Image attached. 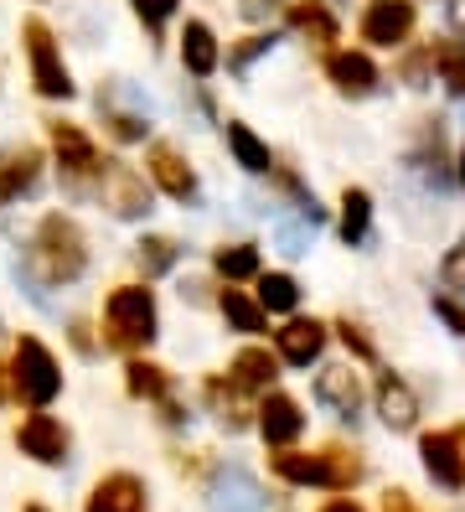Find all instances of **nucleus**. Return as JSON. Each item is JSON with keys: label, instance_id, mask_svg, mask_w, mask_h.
<instances>
[{"label": "nucleus", "instance_id": "obj_39", "mask_svg": "<svg viewBox=\"0 0 465 512\" xmlns=\"http://www.w3.org/2000/svg\"><path fill=\"white\" fill-rule=\"evenodd\" d=\"M383 512H419V507L409 502V492H388L383 497Z\"/></svg>", "mask_w": 465, "mask_h": 512}, {"label": "nucleus", "instance_id": "obj_6", "mask_svg": "<svg viewBox=\"0 0 465 512\" xmlns=\"http://www.w3.org/2000/svg\"><path fill=\"white\" fill-rule=\"evenodd\" d=\"M419 456H424V471L440 481V487H450V492L465 487V425L429 430L419 440Z\"/></svg>", "mask_w": 465, "mask_h": 512}, {"label": "nucleus", "instance_id": "obj_24", "mask_svg": "<svg viewBox=\"0 0 465 512\" xmlns=\"http://www.w3.org/2000/svg\"><path fill=\"white\" fill-rule=\"evenodd\" d=\"M135 259H140V269H145V280H155V275H171L176 269V259H181V249H176V238H140L135 244Z\"/></svg>", "mask_w": 465, "mask_h": 512}, {"label": "nucleus", "instance_id": "obj_3", "mask_svg": "<svg viewBox=\"0 0 465 512\" xmlns=\"http://www.w3.org/2000/svg\"><path fill=\"white\" fill-rule=\"evenodd\" d=\"M104 342L114 352H135L155 342V295L145 285H124L104 306Z\"/></svg>", "mask_w": 465, "mask_h": 512}, {"label": "nucleus", "instance_id": "obj_18", "mask_svg": "<svg viewBox=\"0 0 465 512\" xmlns=\"http://www.w3.org/2000/svg\"><path fill=\"white\" fill-rule=\"evenodd\" d=\"M378 414H383L388 430H414V419H419L414 388L403 378H393V373H383V383H378Z\"/></svg>", "mask_w": 465, "mask_h": 512}, {"label": "nucleus", "instance_id": "obj_37", "mask_svg": "<svg viewBox=\"0 0 465 512\" xmlns=\"http://www.w3.org/2000/svg\"><path fill=\"white\" fill-rule=\"evenodd\" d=\"M135 11H140V16L150 21V26H161V21H166V16L176 11V0H135Z\"/></svg>", "mask_w": 465, "mask_h": 512}, {"label": "nucleus", "instance_id": "obj_35", "mask_svg": "<svg viewBox=\"0 0 465 512\" xmlns=\"http://www.w3.org/2000/svg\"><path fill=\"white\" fill-rule=\"evenodd\" d=\"M434 316H440L450 331H460V337H465V306H455L450 295H440V300H434Z\"/></svg>", "mask_w": 465, "mask_h": 512}, {"label": "nucleus", "instance_id": "obj_29", "mask_svg": "<svg viewBox=\"0 0 465 512\" xmlns=\"http://www.w3.org/2000/svg\"><path fill=\"white\" fill-rule=\"evenodd\" d=\"M290 26H295L300 37L321 42V47H326V42H336V21L316 6V0H310V6H295V11H290Z\"/></svg>", "mask_w": 465, "mask_h": 512}, {"label": "nucleus", "instance_id": "obj_23", "mask_svg": "<svg viewBox=\"0 0 465 512\" xmlns=\"http://www.w3.org/2000/svg\"><path fill=\"white\" fill-rule=\"evenodd\" d=\"M367 223H372V197L362 187H347L341 192V238H347V244H362Z\"/></svg>", "mask_w": 465, "mask_h": 512}, {"label": "nucleus", "instance_id": "obj_10", "mask_svg": "<svg viewBox=\"0 0 465 512\" xmlns=\"http://www.w3.org/2000/svg\"><path fill=\"white\" fill-rule=\"evenodd\" d=\"M300 430H305V414H300V404L290 399V394H264V404H259V435L269 440V445H295L300 440Z\"/></svg>", "mask_w": 465, "mask_h": 512}, {"label": "nucleus", "instance_id": "obj_21", "mask_svg": "<svg viewBox=\"0 0 465 512\" xmlns=\"http://www.w3.org/2000/svg\"><path fill=\"white\" fill-rule=\"evenodd\" d=\"M31 182H37V150L21 145L0 161V202H16L21 192H31Z\"/></svg>", "mask_w": 465, "mask_h": 512}, {"label": "nucleus", "instance_id": "obj_26", "mask_svg": "<svg viewBox=\"0 0 465 512\" xmlns=\"http://www.w3.org/2000/svg\"><path fill=\"white\" fill-rule=\"evenodd\" d=\"M212 264H217V275H223V280H254V275H259V249H254V244L217 249Z\"/></svg>", "mask_w": 465, "mask_h": 512}, {"label": "nucleus", "instance_id": "obj_7", "mask_svg": "<svg viewBox=\"0 0 465 512\" xmlns=\"http://www.w3.org/2000/svg\"><path fill=\"white\" fill-rule=\"evenodd\" d=\"M414 32V0H372L362 16V42L372 47H398Z\"/></svg>", "mask_w": 465, "mask_h": 512}, {"label": "nucleus", "instance_id": "obj_8", "mask_svg": "<svg viewBox=\"0 0 465 512\" xmlns=\"http://www.w3.org/2000/svg\"><path fill=\"white\" fill-rule=\"evenodd\" d=\"M104 202H109L114 218H145V213H150V187H145V176L130 171V166L104 161Z\"/></svg>", "mask_w": 465, "mask_h": 512}, {"label": "nucleus", "instance_id": "obj_27", "mask_svg": "<svg viewBox=\"0 0 465 512\" xmlns=\"http://www.w3.org/2000/svg\"><path fill=\"white\" fill-rule=\"evenodd\" d=\"M124 383H130V394L135 399H166V388H171V378H166V368H155V363H135L124 368Z\"/></svg>", "mask_w": 465, "mask_h": 512}, {"label": "nucleus", "instance_id": "obj_19", "mask_svg": "<svg viewBox=\"0 0 465 512\" xmlns=\"http://www.w3.org/2000/svg\"><path fill=\"white\" fill-rule=\"evenodd\" d=\"M321 347H326V326L321 321H290L285 331H279V357L295 363V368H310L321 357Z\"/></svg>", "mask_w": 465, "mask_h": 512}, {"label": "nucleus", "instance_id": "obj_9", "mask_svg": "<svg viewBox=\"0 0 465 512\" xmlns=\"http://www.w3.org/2000/svg\"><path fill=\"white\" fill-rule=\"evenodd\" d=\"M16 445L26 450L31 461H42V466H62V461H68V430H62L52 414H31L26 425L16 430Z\"/></svg>", "mask_w": 465, "mask_h": 512}, {"label": "nucleus", "instance_id": "obj_32", "mask_svg": "<svg viewBox=\"0 0 465 512\" xmlns=\"http://www.w3.org/2000/svg\"><path fill=\"white\" fill-rule=\"evenodd\" d=\"M145 119L140 114H119V109H109V135L114 140H124V145H130V140H145Z\"/></svg>", "mask_w": 465, "mask_h": 512}, {"label": "nucleus", "instance_id": "obj_38", "mask_svg": "<svg viewBox=\"0 0 465 512\" xmlns=\"http://www.w3.org/2000/svg\"><path fill=\"white\" fill-rule=\"evenodd\" d=\"M238 11H243L248 21H264V16L279 11V0H238Z\"/></svg>", "mask_w": 465, "mask_h": 512}, {"label": "nucleus", "instance_id": "obj_15", "mask_svg": "<svg viewBox=\"0 0 465 512\" xmlns=\"http://www.w3.org/2000/svg\"><path fill=\"white\" fill-rule=\"evenodd\" d=\"M83 512H145V487L130 471H114V476H104L99 487H93Z\"/></svg>", "mask_w": 465, "mask_h": 512}, {"label": "nucleus", "instance_id": "obj_17", "mask_svg": "<svg viewBox=\"0 0 465 512\" xmlns=\"http://www.w3.org/2000/svg\"><path fill=\"white\" fill-rule=\"evenodd\" d=\"M181 63L192 78H212L217 63H223V52H217V37H212V26L207 21H186V32H181Z\"/></svg>", "mask_w": 465, "mask_h": 512}, {"label": "nucleus", "instance_id": "obj_12", "mask_svg": "<svg viewBox=\"0 0 465 512\" xmlns=\"http://www.w3.org/2000/svg\"><path fill=\"white\" fill-rule=\"evenodd\" d=\"M212 512H279V507L259 492V481H254V476L228 471V476L212 487Z\"/></svg>", "mask_w": 465, "mask_h": 512}, {"label": "nucleus", "instance_id": "obj_22", "mask_svg": "<svg viewBox=\"0 0 465 512\" xmlns=\"http://www.w3.org/2000/svg\"><path fill=\"white\" fill-rule=\"evenodd\" d=\"M228 150H233V161L243 166V171H274V161H269V145L248 130V125H238V119H228Z\"/></svg>", "mask_w": 465, "mask_h": 512}, {"label": "nucleus", "instance_id": "obj_5", "mask_svg": "<svg viewBox=\"0 0 465 512\" xmlns=\"http://www.w3.org/2000/svg\"><path fill=\"white\" fill-rule=\"evenodd\" d=\"M26 37V63H31V83H37L42 99H73V78L68 68H62V52L47 32V21H26L21 26Z\"/></svg>", "mask_w": 465, "mask_h": 512}, {"label": "nucleus", "instance_id": "obj_28", "mask_svg": "<svg viewBox=\"0 0 465 512\" xmlns=\"http://www.w3.org/2000/svg\"><path fill=\"white\" fill-rule=\"evenodd\" d=\"M217 306H223V316L233 321V331H248V337H254V331H264V306H254L243 290H223V300H217Z\"/></svg>", "mask_w": 465, "mask_h": 512}, {"label": "nucleus", "instance_id": "obj_16", "mask_svg": "<svg viewBox=\"0 0 465 512\" xmlns=\"http://www.w3.org/2000/svg\"><path fill=\"white\" fill-rule=\"evenodd\" d=\"M150 176H155V187H161L166 197H176V202H192L197 197V176H192V166H186L171 145H155L150 150Z\"/></svg>", "mask_w": 465, "mask_h": 512}, {"label": "nucleus", "instance_id": "obj_1", "mask_svg": "<svg viewBox=\"0 0 465 512\" xmlns=\"http://www.w3.org/2000/svg\"><path fill=\"white\" fill-rule=\"evenodd\" d=\"M88 269V238L73 218H42L37 238H31V249H26V275L37 280V285H73L78 275Z\"/></svg>", "mask_w": 465, "mask_h": 512}, {"label": "nucleus", "instance_id": "obj_4", "mask_svg": "<svg viewBox=\"0 0 465 512\" xmlns=\"http://www.w3.org/2000/svg\"><path fill=\"white\" fill-rule=\"evenodd\" d=\"M11 383H16V394H21L31 409H47V404L62 394L57 357H52L37 337H21V342H16V363H11Z\"/></svg>", "mask_w": 465, "mask_h": 512}, {"label": "nucleus", "instance_id": "obj_36", "mask_svg": "<svg viewBox=\"0 0 465 512\" xmlns=\"http://www.w3.org/2000/svg\"><path fill=\"white\" fill-rule=\"evenodd\" d=\"M336 331H341V342H347V347H352V352L362 357V363H372V342L362 337V326H352V321H341Z\"/></svg>", "mask_w": 465, "mask_h": 512}, {"label": "nucleus", "instance_id": "obj_41", "mask_svg": "<svg viewBox=\"0 0 465 512\" xmlns=\"http://www.w3.org/2000/svg\"><path fill=\"white\" fill-rule=\"evenodd\" d=\"M460 182H465V150H460Z\"/></svg>", "mask_w": 465, "mask_h": 512}, {"label": "nucleus", "instance_id": "obj_30", "mask_svg": "<svg viewBox=\"0 0 465 512\" xmlns=\"http://www.w3.org/2000/svg\"><path fill=\"white\" fill-rule=\"evenodd\" d=\"M434 68L445 73L450 94L465 99V47H460V42H440V47H434Z\"/></svg>", "mask_w": 465, "mask_h": 512}, {"label": "nucleus", "instance_id": "obj_2", "mask_svg": "<svg viewBox=\"0 0 465 512\" xmlns=\"http://www.w3.org/2000/svg\"><path fill=\"white\" fill-rule=\"evenodd\" d=\"M274 476L290 481V487H331L347 492L362 481V461L347 450H321V456H305V450H279L274 456Z\"/></svg>", "mask_w": 465, "mask_h": 512}, {"label": "nucleus", "instance_id": "obj_25", "mask_svg": "<svg viewBox=\"0 0 465 512\" xmlns=\"http://www.w3.org/2000/svg\"><path fill=\"white\" fill-rule=\"evenodd\" d=\"M259 306L274 316H290L300 306V285L290 275H259Z\"/></svg>", "mask_w": 465, "mask_h": 512}, {"label": "nucleus", "instance_id": "obj_11", "mask_svg": "<svg viewBox=\"0 0 465 512\" xmlns=\"http://www.w3.org/2000/svg\"><path fill=\"white\" fill-rule=\"evenodd\" d=\"M316 399L326 409H336L341 419H352L362 409V378L347 368V363H336V368H321L316 373Z\"/></svg>", "mask_w": 465, "mask_h": 512}, {"label": "nucleus", "instance_id": "obj_14", "mask_svg": "<svg viewBox=\"0 0 465 512\" xmlns=\"http://www.w3.org/2000/svg\"><path fill=\"white\" fill-rule=\"evenodd\" d=\"M326 73H331V83H336L347 99H367L372 88H378V68H372L367 52H331Z\"/></svg>", "mask_w": 465, "mask_h": 512}, {"label": "nucleus", "instance_id": "obj_31", "mask_svg": "<svg viewBox=\"0 0 465 512\" xmlns=\"http://www.w3.org/2000/svg\"><path fill=\"white\" fill-rule=\"evenodd\" d=\"M310 228H316V223H274L279 249H285V254H305L310 249Z\"/></svg>", "mask_w": 465, "mask_h": 512}, {"label": "nucleus", "instance_id": "obj_33", "mask_svg": "<svg viewBox=\"0 0 465 512\" xmlns=\"http://www.w3.org/2000/svg\"><path fill=\"white\" fill-rule=\"evenodd\" d=\"M269 47H274V37H248L243 47L228 52V68H248V63H254V57H264Z\"/></svg>", "mask_w": 465, "mask_h": 512}, {"label": "nucleus", "instance_id": "obj_40", "mask_svg": "<svg viewBox=\"0 0 465 512\" xmlns=\"http://www.w3.org/2000/svg\"><path fill=\"white\" fill-rule=\"evenodd\" d=\"M321 512H362V507H357V502H352V497H336V502H326V507H321Z\"/></svg>", "mask_w": 465, "mask_h": 512}, {"label": "nucleus", "instance_id": "obj_34", "mask_svg": "<svg viewBox=\"0 0 465 512\" xmlns=\"http://www.w3.org/2000/svg\"><path fill=\"white\" fill-rule=\"evenodd\" d=\"M440 275H445V285H450V290H465V244L445 254V264H440Z\"/></svg>", "mask_w": 465, "mask_h": 512}, {"label": "nucleus", "instance_id": "obj_43", "mask_svg": "<svg viewBox=\"0 0 465 512\" xmlns=\"http://www.w3.org/2000/svg\"><path fill=\"white\" fill-rule=\"evenodd\" d=\"M26 512H47V507H26Z\"/></svg>", "mask_w": 465, "mask_h": 512}, {"label": "nucleus", "instance_id": "obj_20", "mask_svg": "<svg viewBox=\"0 0 465 512\" xmlns=\"http://www.w3.org/2000/svg\"><path fill=\"white\" fill-rule=\"evenodd\" d=\"M274 373H279V363L264 352V347H243L238 357H233V383L238 388H248V394H269V383H274Z\"/></svg>", "mask_w": 465, "mask_h": 512}, {"label": "nucleus", "instance_id": "obj_42", "mask_svg": "<svg viewBox=\"0 0 465 512\" xmlns=\"http://www.w3.org/2000/svg\"><path fill=\"white\" fill-rule=\"evenodd\" d=\"M0 399H6V373H0Z\"/></svg>", "mask_w": 465, "mask_h": 512}, {"label": "nucleus", "instance_id": "obj_13", "mask_svg": "<svg viewBox=\"0 0 465 512\" xmlns=\"http://www.w3.org/2000/svg\"><path fill=\"white\" fill-rule=\"evenodd\" d=\"M52 150H57V161L68 176H93V171H104L99 166V150H93V140L78 130V125H52Z\"/></svg>", "mask_w": 465, "mask_h": 512}]
</instances>
